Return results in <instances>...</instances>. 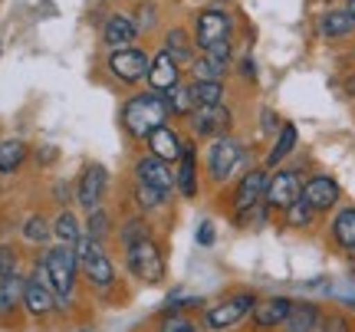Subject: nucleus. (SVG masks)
Masks as SVG:
<instances>
[{
	"instance_id": "nucleus-37",
	"label": "nucleus",
	"mask_w": 355,
	"mask_h": 332,
	"mask_svg": "<svg viewBox=\"0 0 355 332\" xmlns=\"http://www.w3.org/2000/svg\"><path fill=\"white\" fill-rule=\"evenodd\" d=\"M155 332H201V326L188 313H158Z\"/></svg>"
},
{
	"instance_id": "nucleus-4",
	"label": "nucleus",
	"mask_w": 355,
	"mask_h": 332,
	"mask_svg": "<svg viewBox=\"0 0 355 332\" xmlns=\"http://www.w3.org/2000/svg\"><path fill=\"white\" fill-rule=\"evenodd\" d=\"M73 247L79 254V277H83V283L92 293H109V290L119 286V270H115V260L105 243L83 234Z\"/></svg>"
},
{
	"instance_id": "nucleus-50",
	"label": "nucleus",
	"mask_w": 355,
	"mask_h": 332,
	"mask_svg": "<svg viewBox=\"0 0 355 332\" xmlns=\"http://www.w3.org/2000/svg\"><path fill=\"white\" fill-rule=\"evenodd\" d=\"M352 63H355V46H352Z\"/></svg>"
},
{
	"instance_id": "nucleus-48",
	"label": "nucleus",
	"mask_w": 355,
	"mask_h": 332,
	"mask_svg": "<svg viewBox=\"0 0 355 332\" xmlns=\"http://www.w3.org/2000/svg\"><path fill=\"white\" fill-rule=\"evenodd\" d=\"M345 260H349V267H352V277H355V254H349Z\"/></svg>"
},
{
	"instance_id": "nucleus-42",
	"label": "nucleus",
	"mask_w": 355,
	"mask_h": 332,
	"mask_svg": "<svg viewBox=\"0 0 355 332\" xmlns=\"http://www.w3.org/2000/svg\"><path fill=\"white\" fill-rule=\"evenodd\" d=\"M279 125H283V119H279L273 109H260V135H263V139H273L279 132Z\"/></svg>"
},
{
	"instance_id": "nucleus-12",
	"label": "nucleus",
	"mask_w": 355,
	"mask_h": 332,
	"mask_svg": "<svg viewBox=\"0 0 355 332\" xmlns=\"http://www.w3.org/2000/svg\"><path fill=\"white\" fill-rule=\"evenodd\" d=\"M148 63H152V53L141 50L139 43L135 46H125V50H109L105 56V73L119 82V86H139L148 76Z\"/></svg>"
},
{
	"instance_id": "nucleus-25",
	"label": "nucleus",
	"mask_w": 355,
	"mask_h": 332,
	"mask_svg": "<svg viewBox=\"0 0 355 332\" xmlns=\"http://www.w3.org/2000/svg\"><path fill=\"white\" fill-rule=\"evenodd\" d=\"M102 43H105L109 50H125V46H135V43H139V26L132 20V10L112 13V17L102 24Z\"/></svg>"
},
{
	"instance_id": "nucleus-24",
	"label": "nucleus",
	"mask_w": 355,
	"mask_h": 332,
	"mask_svg": "<svg viewBox=\"0 0 355 332\" xmlns=\"http://www.w3.org/2000/svg\"><path fill=\"white\" fill-rule=\"evenodd\" d=\"M181 79H184V69H181V66H178L175 60H171V56H168V53L158 46V50L152 53V63H148V76H145V86L162 96V92H168L171 86H178Z\"/></svg>"
},
{
	"instance_id": "nucleus-47",
	"label": "nucleus",
	"mask_w": 355,
	"mask_h": 332,
	"mask_svg": "<svg viewBox=\"0 0 355 332\" xmlns=\"http://www.w3.org/2000/svg\"><path fill=\"white\" fill-rule=\"evenodd\" d=\"M343 7H345V10H349V17H352V20H355V0H345Z\"/></svg>"
},
{
	"instance_id": "nucleus-13",
	"label": "nucleus",
	"mask_w": 355,
	"mask_h": 332,
	"mask_svg": "<svg viewBox=\"0 0 355 332\" xmlns=\"http://www.w3.org/2000/svg\"><path fill=\"white\" fill-rule=\"evenodd\" d=\"M204 191V175H201V145L191 139L184 141V152L175 165V194L181 201H198Z\"/></svg>"
},
{
	"instance_id": "nucleus-15",
	"label": "nucleus",
	"mask_w": 355,
	"mask_h": 332,
	"mask_svg": "<svg viewBox=\"0 0 355 332\" xmlns=\"http://www.w3.org/2000/svg\"><path fill=\"white\" fill-rule=\"evenodd\" d=\"M303 201L322 218H329L336 207L343 204V184L332 178L329 171H309L303 184Z\"/></svg>"
},
{
	"instance_id": "nucleus-28",
	"label": "nucleus",
	"mask_w": 355,
	"mask_h": 332,
	"mask_svg": "<svg viewBox=\"0 0 355 332\" xmlns=\"http://www.w3.org/2000/svg\"><path fill=\"white\" fill-rule=\"evenodd\" d=\"M162 50L175 60L184 73H188V66L194 63V56H198V46H194V37H191L184 26H168L165 30V43H162Z\"/></svg>"
},
{
	"instance_id": "nucleus-33",
	"label": "nucleus",
	"mask_w": 355,
	"mask_h": 332,
	"mask_svg": "<svg viewBox=\"0 0 355 332\" xmlns=\"http://www.w3.org/2000/svg\"><path fill=\"white\" fill-rule=\"evenodd\" d=\"M20 237H24L30 247H46V243L53 241V218L43 214V211L26 214L24 224H20Z\"/></svg>"
},
{
	"instance_id": "nucleus-17",
	"label": "nucleus",
	"mask_w": 355,
	"mask_h": 332,
	"mask_svg": "<svg viewBox=\"0 0 355 332\" xmlns=\"http://www.w3.org/2000/svg\"><path fill=\"white\" fill-rule=\"evenodd\" d=\"M234 66V43H220L211 50H201L188 66V79H220L227 82V73Z\"/></svg>"
},
{
	"instance_id": "nucleus-5",
	"label": "nucleus",
	"mask_w": 355,
	"mask_h": 332,
	"mask_svg": "<svg viewBox=\"0 0 355 332\" xmlns=\"http://www.w3.org/2000/svg\"><path fill=\"white\" fill-rule=\"evenodd\" d=\"M122 260H125V273L135 283H145V286H162L168 277V250L162 237H145L139 243H128L122 250Z\"/></svg>"
},
{
	"instance_id": "nucleus-51",
	"label": "nucleus",
	"mask_w": 355,
	"mask_h": 332,
	"mask_svg": "<svg viewBox=\"0 0 355 332\" xmlns=\"http://www.w3.org/2000/svg\"><path fill=\"white\" fill-rule=\"evenodd\" d=\"M326 3H332V0H326Z\"/></svg>"
},
{
	"instance_id": "nucleus-21",
	"label": "nucleus",
	"mask_w": 355,
	"mask_h": 332,
	"mask_svg": "<svg viewBox=\"0 0 355 332\" xmlns=\"http://www.w3.org/2000/svg\"><path fill=\"white\" fill-rule=\"evenodd\" d=\"M326 309L319 306L316 299H293L286 320L279 326V332H322L326 326Z\"/></svg>"
},
{
	"instance_id": "nucleus-16",
	"label": "nucleus",
	"mask_w": 355,
	"mask_h": 332,
	"mask_svg": "<svg viewBox=\"0 0 355 332\" xmlns=\"http://www.w3.org/2000/svg\"><path fill=\"white\" fill-rule=\"evenodd\" d=\"M24 309L33 316V320H46V316L56 313V293H53L50 280H46L43 260H37L33 273H30L24 283Z\"/></svg>"
},
{
	"instance_id": "nucleus-44",
	"label": "nucleus",
	"mask_w": 355,
	"mask_h": 332,
	"mask_svg": "<svg viewBox=\"0 0 355 332\" xmlns=\"http://www.w3.org/2000/svg\"><path fill=\"white\" fill-rule=\"evenodd\" d=\"M237 69H241V76L247 79V82H257V63H254V56H250V53L241 60V66H237Z\"/></svg>"
},
{
	"instance_id": "nucleus-8",
	"label": "nucleus",
	"mask_w": 355,
	"mask_h": 332,
	"mask_svg": "<svg viewBox=\"0 0 355 332\" xmlns=\"http://www.w3.org/2000/svg\"><path fill=\"white\" fill-rule=\"evenodd\" d=\"M73 188H76V207L83 214H89V211H96V207L109 204V194H112V171L102 165V161H86V165L79 168Z\"/></svg>"
},
{
	"instance_id": "nucleus-7",
	"label": "nucleus",
	"mask_w": 355,
	"mask_h": 332,
	"mask_svg": "<svg viewBox=\"0 0 355 332\" xmlns=\"http://www.w3.org/2000/svg\"><path fill=\"white\" fill-rule=\"evenodd\" d=\"M181 125H184V132H188L198 145H207V141L220 139V135H230V132L237 128V115H234V109H230L227 103L198 105Z\"/></svg>"
},
{
	"instance_id": "nucleus-1",
	"label": "nucleus",
	"mask_w": 355,
	"mask_h": 332,
	"mask_svg": "<svg viewBox=\"0 0 355 332\" xmlns=\"http://www.w3.org/2000/svg\"><path fill=\"white\" fill-rule=\"evenodd\" d=\"M254 148L250 141H243L237 132L230 135H220V139L207 141L201 148V175L204 184L214 188V191H224L234 181L241 178L247 168H254Z\"/></svg>"
},
{
	"instance_id": "nucleus-18",
	"label": "nucleus",
	"mask_w": 355,
	"mask_h": 332,
	"mask_svg": "<svg viewBox=\"0 0 355 332\" xmlns=\"http://www.w3.org/2000/svg\"><path fill=\"white\" fill-rule=\"evenodd\" d=\"M125 201H128V207H132V211H139V214H145V218L155 220L158 214L171 211V204H175V194L158 191V188H148V184H141V181L128 178Z\"/></svg>"
},
{
	"instance_id": "nucleus-14",
	"label": "nucleus",
	"mask_w": 355,
	"mask_h": 332,
	"mask_svg": "<svg viewBox=\"0 0 355 332\" xmlns=\"http://www.w3.org/2000/svg\"><path fill=\"white\" fill-rule=\"evenodd\" d=\"M128 178L141 181V184H148V188H158V191L175 194V165H168V161H162V158H155V155L145 152V148H139V152L132 155Z\"/></svg>"
},
{
	"instance_id": "nucleus-9",
	"label": "nucleus",
	"mask_w": 355,
	"mask_h": 332,
	"mask_svg": "<svg viewBox=\"0 0 355 332\" xmlns=\"http://www.w3.org/2000/svg\"><path fill=\"white\" fill-rule=\"evenodd\" d=\"M266 181H270V171H266V168L257 161V165L247 168V171H243V175L234 181L230 188H224V191H227V201H224L227 218H237V214H243V211H250V207H257V204H263Z\"/></svg>"
},
{
	"instance_id": "nucleus-23",
	"label": "nucleus",
	"mask_w": 355,
	"mask_h": 332,
	"mask_svg": "<svg viewBox=\"0 0 355 332\" xmlns=\"http://www.w3.org/2000/svg\"><path fill=\"white\" fill-rule=\"evenodd\" d=\"M296 148H300V128H296V122H283L279 132L270 139V148H266V155L260 158V165H263L266 171H273V168L286 165L293 155H296Z\"/></svg>"
},
{
	"instance_id": "nucleus-6",
	"label": "nucleus",
	"mask_w": 355,
	"mask_h": 332,
	"mask_svg": "<svg viewBox=\"0 0 355 332\" xmlns=\"http://www.w3.org/2000/svg\"><path fill=\"white\" fill-rule=\"evenodd\" d=\"M257 299H260V296H257L254 290H234V293L214 299L211 306H204L201 316H198V326H201L204 332H234V329H241L243 322L250 320Z\"/></svg>"
},
{
	"instance_id": "nucleus-38",
	"label": "nucleus",
	"mask_w": 355,
	"mask_h": 332,
	"mask_svg": "<svg viewBox=\"0 0 355 332\" xmlns=\"http://www.w3.org/2000/svg\"><path fill=\"white\" fill-rule=\"evenodd\" d=\"M270 218H273V211H270L266 201H263V204H257V207H250V211L237 214V218H230V224H234L237 230H260Z\"/></svg>"
},
{
	"instance_id": "nucleus-43",
	"label": "nucleus",
	"mask_w": 355,
	"mask_h": 332,
	"mask_svg": "<svg viewBox=\"0 0 355 332\" xmlns=\"http://www.w3.org/2000/svg\"><path fill=\"white\" fill-rule=\"evenodd\" d=\"M194 241H198V247H214L217 243V227L211 218H204L201 224H198V234H194Z\"/></svg>"
},
{
	"instance_id": "nucleus-26",
	"label": "nucleus",
	"mask_w": 355,
	"mask_h": 332,
	"mask_svg": "<svg viewBox=\"0 0 355 332\" xmlns=\"http://www.w3.org/2000/svg\"><path fill=\"white\" fill-rule=\"evenodd\" d=\"M316 33H319V40H326V43H345L349 37H355V20L349 17L345 7H332V10L319 13Z\"/></svg>"
},
{
	"instance_id": "nucleus-27",
	"label": "nucleus",
	"mask_w": 355,
	"mask_h": 332,
	"mask_svg": "<svg viewBox=\"0 0 355 332\" xmlns=\"http://www.w3.org/2000/svg\"><path fill=\"white\" fill-rule=\"evenodd\" d=\"M145 237H158V224H155L152 218L139 214V211H128V214H122L119 224H115L112 241L125 250L128 243H139V241H145Z\"/></svg>"
},
{
	"instance_id": "nucleus-40",
	"label": "nucleus",
	"mask_w": 355,
	"mask_h": 332,
	"mask_svg": "<svg viewBox=\"0 0 355 332\" xmlns=\"http://www.w3.org/2000/svg\"><path fill=\"white\" fill-rule=\"evenodd\" d=\"M20 273V254L10 243H0V280L3 277H17Z\"/></svg>"
},
{
	"instance_id": "nucleus-22",
	"label": "nucleus",
	"mask_w": 355,
	"mask_h": 332,
	"mask_svg": "<svg viewBox=\"0 0 355 332\" xmlns=\"http://www.w3.org/2000/svg\"><path fill=\"white\" fill-rule=\"evenodd\" d=\"M290 306H293L290 296H279V293L260 296L254 313H250V326H254V332H277L279 326H283V320H286Z\"/></svg>"
},
{
	"instance_id": "nucleus-35",
	"label": "nucleus",
	"mask_w": 355,
	"mask_h": 332,
	"mask_svg": "<svg viewBox=\"0 0 355 332\" xmlns=\"http://www.w3.org/2000/svg\"><path fill=\"white\" fill-rule=\"evenodd\" d=\"M162 96H165V105H168V112H171V119H178V122H184V119L194 112V96H191L188 79H181L178 86H171V89L162 92Z\"/></svg>"
},
{
	"instance_id": "nucleus-32",
	"label": "nucleus",
	"mask_w": 355,
	"mask_h": 332,
	"mask_svg": "<svg viewBox=\"0 0 355 332\" xmlns=\"http://www.w3.org/2000/svg\"><path fill=\"white\" fill-rule=\"evenodd\" d=\"M26 161H30V145L24 139H0V175L3 178L24 171Z\"/></svg>"
},
{
	"instance_id": "nucleus-2",
	"label": "nucleus",
	"mask_w": 355,
	"mask_h": 332,
	"mask_svg": "<svg viewBox=\"0 0 355 332\" xmlns=\"http://www.w3.org/2000/svg\"><path fill=\"white\" fill-rule=\"evenodd\" d=\"M165 122H171V112L165 105V96H158L152 89H141V92H132L122 109H119V125L125 132V139L132 145H145V139L152 135L155 128H162Z\"/></svg>"
},
{
	"instance_id": "nucleus-30",
	"label": "nucleus",
	"mask_w": 355,
	"mask_h": 332,
	"mask_svg": "<svg viewBox=\"0 0 355 332\" xmlns=\"http://www.w3.org/2000/svg\"><path fill=\"white\" fill-rule=\"evenodd\" d=\"M24 283H26V273L0 280V322H10L20 313V306H24Z\"/></svg>"
},
{
	"instance_id": "nucleus-41",
	"label": "nucleus",
	"mask_w": 355,
	"mask_h": 332,
	"mask_svg": "<svg viewBox=\"0 0 355 332\" xmlns=\"http://www.w3.org/2000/svg\"><path fill=\"white\" fill-rule=\"evenodd\" d=\"M322 332H355V320L349 316V313H329Z\"/></svg>"
},
{
	"instance_id": "nucleus-34",
	"label": "nucleus",
	"mask_w": 355,
	"mask_h": 332,
	"mask_svg": "<svg viewBox=\"0 0 355 332\" xmlns=\"http://www.w3.org/2000/svg\"><path fill=\"white\" fill-rule=\"evenodd\" d=\"M83 237V218L73 207H60L53 218V241L56 243H76Z\"/></svg>"
},
{
	"instance_id": "nucleus-10",
	"label": "nucleus",
	"mask_w": 355,
	"mask_h": 332,
	"mask_svg": "<svg viewBox=\"0 0 355 332\" xmlns=\"http://www.w3.org/2000/svg\"><path fill=\"white\" fill-rule=\"evenodd\" d=\"M306 168L300 165H279L270 171V181H266V207L273 214H283L290 204H296L303 198V184H306Z\"/></svg>"
},
{
	"instance_id": "nucleus-39",
	"label": "nucleus",
	"mask_w": 355,
	"mask_h": 332,
	"mask_svg": "<svg viewBox=\"0 0 355 332\" xmlns=\"http://www.w3.org/2000/svg\"><path fill=\"white\" fill-rule=\"evenodd\" d=\"M158 7L155 3H139L135 10H132V20H135V26H139V37H145V33H152L155 24H158Z\"/></svg>"
},
{
	"instance_id": "nucleus-20",
	"label": "nucleus",
	"mask_w": 355,
	"mask_h": 332,
	"mask_svg": "<svg viewBox=\"0 0 355 332\" xmlns=\"http://www.w3.org/2000/svg\"><path fill=\"white\" fill-rule=\"evenodd\" d=\"M326 237L343 256L355 254V204H339L326 218Z\"/></svg>"
},
{
	"instance_id": "nucleus-45",
	"label": "nucleus",
	"mask_w": 355,
	"mask_h": 332,
	"mask_svg": "<svg viewBox=\"0 0 355 332\" xmlns=\"http://www.w3.org/2000/svg\"><path fill=\"white\" fill-rule=\"evenodd\" d=\"M56 158H60V148H56V145H43V148H37L40 165H50V161H56Z\"/></svg>"
},
{
	"instance_id": "nucleus-36",
	"label": "nucleus",
	"mask_w": 355,
	"mask_h": 332,
	"mask_svg": "<svg viewBox=\"0 0 355 332\" xmlns=\"http://www.w3.org/2000/svg\"><path fill=\"white\" fill-rule=\"evenodd\" d=\"M191 96H194V109L198 105H220L227 99V82L220 79H188Z\"/></svg>"
},
{
	"instance_id": "nucleus-3",
	"label": "nucleus",
	"mask_w": 355,
	"mask_h": 332,
	"mask_svg": "<svg viewBox=\"0 0 355 332\" xmlns=\"http://www.w3.org/2000/svg\"><path fill=\"white\" fill-rule=\"evenodd\" d=\"M43 270H46V280H50L53 293H56V309H69L73 296H76V283L79 277V254L73 243H56V247H46L43 254Z\"/></svg>"
},
{
	"instance_id": "nucleus-11",
	"label": "nucleus",
	"mask_w": 355,
	"mask_h": 332,
	"mask_svg": "<svg viewBox=\"0 0 355 332\" xmlns=\"http://www.w3.org/2000/svg\"><path fill=\"white\" fill-rule=\"evenodd\" d=\"M191 37H194L198 53L220 46V43H234V17L227 10H217V7H201L194 13Z\"/></svg>"
},
{
	"instance_id": "nucleus-49",
	"label": "nucleus",
	"mask_w": 355,
	"mask_h": 332,
	"mask_svg": "<svg viewBox=\"0 0 355 332\" xmlns=\"http://www.w3.org/2000/svg\"><path fill=\"white\" fill-rule=\"evenodd\" d=\"M79 332H96V329H79Z\"/></svg>"
},
{
	"instance_id": "nucleus-19",
	"label": "nucleus",
	"mask_w": 355,
	"mask_h": 332,
	"mask_svg": "<svg viewBox=\"0 0 355 332\" xmlns=\"http://www.w3.org/2000/svg\"><path fill=\"white\" fill-rule=\"evenodd\" d=\"M184 141H188V132L184 128L171 125V122H165L162 128H155L152 135L145 139V152H152L155 158H162V161H168V165H178V158H181V152H184Z\"/></svg>"
},
{
	"instance_id": "nucleus-46",
	"label": "nucleus",
	"mask_w": 355,
	"mask_h": 332,
	"mask_svg": "<svg viewBox=\"0 0 355 332\" xmlns=\"http://www.w3.org/2000/svg\"><path fill=\"white\" fill-rule=\"evenodd\" d=\"M343 92H345V99H355V73H349L343 79Z\"/></svg>"
},
{
	"instance_id": "nucleus-31",
	"label": "nucleus",
	"mask_w": 355,
	"mask_h": 332,
	"mask_svg": "<svg viewBox=\"0 0 355 332\" xmlns=\"http://www.w3.org/2000/svg\"><path fill=\"white\" fill-rule=\"evenodd\" d=\"M279 220H283V227L293 230V234H309V230L319 227L322 214H319V211H313V207H309L303 198H300L296 204H290L286 211H283V214H279Z\"/></svg>"
},
{
	"instance_id": "nucleus-29",
	"label": "nucleus",
	"mask_w": 355,
	"mask_h": 332,
	"mask_svg": "<svg viewBox=\"0 0 355 332\" xmlns=\"http://www.w3.org/2000/svg\"><path fill=\"white\" fill-rule=\"evenodd\" d=\"M115 224H119V214H115L109 204L83 214V234L96 237V241H102V243H109L115 237Z\"/></svg>"
}]
</instances>
